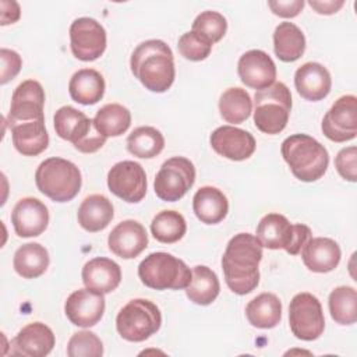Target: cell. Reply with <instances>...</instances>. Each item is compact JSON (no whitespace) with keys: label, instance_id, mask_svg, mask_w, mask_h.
<instances>
[{"label":"cell","instance_id":"obj_1","mask_svg":"<svg viewBox=\"0 0 357 357\" xmlns=\"http://www.w3.org/2000/svg\"><path fill=\"white\" fill-rule=\"evenodd\" d=\"M261 259L262 244L257 236L238 233L230 238L222 257V269L233 293L244 296L258 286Z\"/></svg>","mask_w":357,"mask_h":357},{"label":"cell","instance_id":"obj_2","mask_svg":"<svg viewBox=\"0 0 357 357\" xmlns=\"http://www.w3.org/2000/svg\"><path fill=\"white\" fill-rule=\"evenodd\" d=\"M130 67L146 89L159 93L172 86L176 75L173 52L160 39L141 42L131 54Z\"/></svg>","mask_w":357,"mask_h":357},{"label":"cell","instance_id":"obj_3","mask_svg":"<svg viewBox=\"0 0 357 357\" xmlns=\"http://www.w3.org/2000/svg\"><path fill=\"white\" fill-rule=\"evenodd\" d=\"M282 156L296 178L311 183L321 178L329 163L326 148L307 134H293L282 142Z\"/></svg>","mask_w":357,"mask_h":357},{"label":"cell","instance_id":"obj_4","mask_svg":"<svg viewBox=\"0 0 357 357\" xmlns=\"http://www.w3.org/2000/svg\"><path fill=\"white\" fill-rule=\"evenodd\" d=\"M38 190L56 202L71 201L81 188L79 169L63 158L45 159L35 172Z\"/></svg>","mask_w":357,"mask_h":357},{"label":"cell","instance_id":"obj_5","mask_svg":"<svg viewBox=\"0 0 357 357\" xmlns=\"http://www.w3.org/2000/svg\"><path fill=\"white\" fill-rule=\"evenodd\" d=\"M141 282L155 290H178L185 289L192 272L184 261L169 252H152L145 257L138 266Z\"/></svg>","mask_w":357,"mask_h":357},{"label":"cell","instance_id":"obj_6","mask_svg":"<svg viewBox=\"0 0 357 357\" xmlns=\"http://www.w3.org/2000/svg\"><path fill=\"white\" fill-rule=\"evenodd\" d=\"M291 110V93L283 82L257 91L254 96V124L269 135L282 132L289 121Z\"/></svg>","mask_w":357,"mask_h":357},{"label":"cell","instance_id":"obj_7","mask_svg":"<svg viewBox=\"0 0 357 357\" xmlns=\"http://www.w3.org/2000/svg\"><path fill=\"white\" fill-rule=\"evenodd\" d=\"M257 237L262 247L284 250L290 255H297L312 236L308 226L303 223L293 225L280 213H268L257 226Z\"/></svg>","mask_w":357,"mask_h":357},{"label":"cell","instance_id":"obj_8","mask_svg":"<svg viewBox=\"0 0 357 357\" xmlns=\"http://www.w3.org/2000/svg\"><path fill=\"white\" fill-rule=\"evenodd\" d=\"M53 121L56 134L82 153H93L106 142V137L96 130L93 120L73 106H61L54 113Z\"/></svg>","mask_w":357,"mask_h":357},{"label":"cell","instance_id":"obj_9","mask_svg":"<svg viewBox=\"0 0 357 357\" xmlns=\"http://www.w3.org/2000/svg\"><path fill=\"white\" fill-rule=\"evenodd\" d=\"M162 314L158 305L146 298L130 300L117 314L116 329L128 342H144L159 331Z\"/></svg>","mask_w":357,"mask_h":357},{"label":"cell","instance_id":"obj_10","mask_svg":"<svg viewBox=\"0 0 357 357\" xmlns=\"http://www.w3.org/2000/svg\"><path fill=\"white\" fill-rule=\"evenodd\" d=\"M195 181V167L184 156H173L163 162L155 176L153 188L158 198L174 202L183 198Z\"/></svg>","mask_w":357,"mask_h":357},{"label":"cell","instance_id":"obj_11","mask_svg":"<svg viewBox=\"0 0 357 357\" xmlns=\"http://www.w3.org/2000/svg\"><path fill=\"white\" fill-rule=\"evenodd\" d=\"M289 325L291 333L305 342L318 339L325 329V318L319 300L311 293L296 294L289 305Z\"/></svg>","mask_w":357,"mask_h":357},{"label":"cell","instance_id":"obj_12","mask_svg":"<svg viewBox=\"0 0 357 357\" xmlns=\"http://www.w3.org/2000/svg\"><path fill=\"white\" fill-rule=\"evenodd\" d=\"M70 47L73 54L82 61L99 59L106 49V31L93 18L79 17L70 26Z\"/></svg>","mask_w":357,"mask_h":357},{"label":"cell","instance_id":"obj_13","mask_svg":"<svg viewBox=\"0 0 357 357\" xmlns=\"http://www.w3.org/2000/svg\"><path fill=\"white\" fill-rule=\"evenodd\" d=\"M146 185L145 170L134 160L119 162L107 173L109 190L130 204H137L145 197Z\"/></svg>","mask_w":357,"mask_h":357},{"label":"cell","instance_id":"obj_14","mask_svg":"<svg viewBox=\"0 0 357 357\" xmlns=\"http://www.w3.org/2000/svg\"><path fill=\"white\" fill-rule=\"evenodd\" d=\"M357 99L354 95L340 96L322 119V132L333 142H346L357 135Z\"/></svg>","mask_w":357,"mask_h":357},{"label":"cell","instance_id":"obj_15","mask_svg":"<svg viewBox=\"0 0 357 357\" xmlns=\"http://www.w3.org/2000/svg\"><path fill=\"white\" fill-rule=\"evenodd\" d=\"M64 312L75 326L89 328L96 325L105 312V297L89 289L73 291L64 304Z\"/></svg>","mask_w":357,"mask_h":357},{"label":"cell","instance_id":"obj_16","mask_svg":"<svg viewBox=\"0 0 357 357\" xmlns=\"http://www.w3.org/2000/svg\"><path fill=\"white\" fill-rule=\"evenodd\" d=\"M209 142L216 153L236 162L248 159L257 145L252 134L233 126L218 127L211 134Z\"/></svg>","mask_w":357,"mask_h":357},{"label":"cell","instance_id":"obj_17","mask_svg":"<svg viewBox=\"0 0 357 357\" xmlns=\"http://www.w3.org/2000/svg\"><path fill=\"white\" fill-rule=\"evenodd\" d=\"M241 82L252 89L262 91L271 86L276 78V66L271 56L259 49L245 52L237 64Z\"/></svg>","mask_w":357,"mask_h":357},{"label":"cell","instance_id":"obj_18","mask_svg":"<svg viewBox=\"0 0 357 357\" xmlns=\"http://www.w3.org/2000/svg\"><path fill=\"white\" fill-rule=\"evenodd\" d=\"M45 91L35 79L22 81L13 92L7 123L43 117Z\"/></svg>","mask_w":357,"mask_h":357},{"label":"cell","instance_id":"obj_19","mask_svg":"<svg viewBox=\"0 0 357 357\" xmlns=\"http://www.w3.org/2000/svg\"><path fill=\"white\" fill-rule=\"evenodd\" d=\"M11 223L17 236L36 237L49 225V211L38 198L25 197L15 204L11 212Z\"/></svg>","mask_w":357,"mask_h":357},{"label":"cell","instance_id":"obj_20","mask_svg":"<svg viewBox=\"0 0 357 357\" xmlns=\"http://www.w3.org/2000/svg\"><path fill=\"white\" fill-rule=\"evenodd\" d=\"M107 245L114 255L123 259H131L146 248L148 234L139 222L127 219L113 227L107 237Z\"/></svg>","mask_w":357,"mask_h":357},{"label":"cell","instance_id":"obj_21","mask_svg":"<svg viewBox=\"0 0 357 357\" xmlns=\"http://www.w3.org/2000/svg\"><path fill=\"white\" fill-rule=\"evenodd\" d=\"M11 354L26 357H45L54 347L53 331L42 324L32 322L24 326L11 340Z\"/></svg>","mask_w":357,"mask_h":357},{"label":"cell","instance_id":"obj_22","mask_svg":"<svg viewBox=\"0 0 357 357\" xmlns=\"http://www.w3.org/2000/svg\"><path fill=\"white\" fill-rule=\"evenodd\" d=\"M11 131L14 148L24 156H36L49 145V134L45 127V117L7 123Z\"/></svg>","mask_w":357,"mask_h":357},{"label":"cell","instance_id":"obj_23","mask_svg":"<svg viewBox=\"0 0 357 357\" xmlns=\"http://www.w3.org/2000/svg\"><path fill=\"white\" fill-rule=\"evenodd\" d=\"M294 85L301 98L318 102L326 98L331 92L332 78L326 67L315 61H308L297 68L294 74Z\"/></svg>","mask_w":357,"mask_h":357},{"label":"cell","instance_id":"obj_24","mask_svg":"<svg viewBox=\"0 0 357 357\" xmlns=\"http://www.w3.org/2000/svg\"><path fill=\"white\" fill-rule=\"evenodd\" d=\"M82 282L92 291L112 293L121 282L120 265L105 257L92 258L82 268Z\"/></svg>","mask_w":357,"mask_h":357},{"label":"cell","instance_id":"obj_25","mask_svg":"<svg viewBox=\"0 0 357 357\" xmlns=\"http://www.w3.org/2000/svg\"><path fill=\"white\" fill-rule=\"evenodd\" d=\"M339 244L328 237H311L301 250L304 265L317 273L333 271L340 262Z\"/></svg>","mask_w":357,"mask_h":357},{"label":"cell","instance_id":"obj_26","mask_svg":"<svg viewBox=\"0 0 357 357\" xmlns=\"http://www.w3.org/2000/svg\"><path fill=\"white\" fill-rule=\"evenodd\" d=\"M114 216L113 204L102 194L88 195L79 205L77 219L79 226L91 233L100 231L109 226Z\"/></svg>","mask_w":357,"mask_h":357},{"label":"cell","instance_id":"obj_27","mask_svg":"<svg viewBox=\"0 0 357 357\" xmlns=\"http://www.w3.org/2000/svg\"><path fill=\"white\" fill-rule=\"evenodd\" d=\"M192 209L195 216L205 225H216L222 222L229 212L226 195L216 187H201L192 198Z\"/></svg>","mask_w":357,"mask_h":357},{"label":"cell","instance_id":"obj_28","mask_svg":"<svg viewBox=\"0 0 357 357\" xmlns=\"http://www.w3.org/2000/svg\"><path fill=\"white\" fill-rule=\"evenodd\" d=\"M105 79L93 68H81L73 74L68 92L74 102L81 105H95L105 95Z\"/></svg>","mask_w":357,"mask_h":357},{"label":"cell","instance_id":"obj_29","mask_svg":"<svg viewBox=\"0 0 357 357\" xmlns=\"http://www.w3.org/2000/svg\"><path fill=\"white\" fill-rule=\"evenodd\" d=\"M273 49L279 60L291 63L298 60L305 50V36L293 22H280L273 32Z\"/></svg>","mask_w":357,"mask_h":357},{"label":"cell","instance_id":"obj_30","mask_svg":"<svg viewBox=\"0 0 357 357\" xmlns=\"http://www.w3.org/2000/svg\"><path fill=\"white\" fill-rule=\"evenodd\" d=\"M245 315L255 328H275L282 319V303L273 293H261L247 304Z\"/></svg>","mask_w":357,"mask_h":357},{"label":"cell","instance_id":"obj_31","mask_svg":"<svg viewBox=\"0 0 357 357\" xmlns=\"http://www.w3.org/2000/svg\"><path fill=\"white\" fill-rule=\"evenodd\" d=\"M49 261V252L43 245L39 243H26L15 251L13 265L20 276L35 279L46 272Z\"/></svg>","mask_w":357,"mask_h":357},{"label":"cell","instance_id":"obj_32","mask_svg":"<svg viewBox=\"0 0 357 357\" xmlns=\"http://www.w3.org/2000/svg\"><path fill=\"white\" fill-rule=\"evenodd\" d=\"M191 272V282L185 287L187 297L198 305L212 304L220 291V283L216 273L205 265H197Z\"/></svg>","mask_w":357,"mask_h":357},{"label":"cell","instance_id":"obj_33","mask_svg":"<svg viewBox=\"0 0 357 357\" xmlns=\"http://www.w3.org/2000/svg\"><path fill=\"white\" fill-rule=\"evenodd\" d=\"M93 124L106 138L119 137L128 130L131 124V113L120 103H107L96 112Z\"/></svg>","mask_w":357,"mask_h":357},{"label":"cell","instance_id":"obj_34","mask_svg":"<svg viewBox=\"0 0 357 357\" xmlns=\"http://www.w3.org/2000/svg\"><path fill=\"white\" fill-rule=\"evenodd\" d=\"M219 112L225 121L240 124L245 121L252 112V100L250 93L238 86L227 88L219 99Z\"/></svg>","mask_w":357,"mask_h":357},{"label":"cell","instance_id":"obj_35","mask_svg":"<svg viewBox=\"0 0 357 357\" xmlns=\"http://www.w3.org/2000/svg\"><path fill=\"white\" fill-rule=\"evenodd\" d=\"M165 148V138L159 130L151 126L137 127L127 138V149L131 155L142 159L158 156Z\"/></svg>","mask_w":357,"mask_h":357},{"label":"cell","instance_id":"obj_36","mask_svg":"<svg viewBox=\"0 0 357 357\" xmlns=\"http://www.w3.org/2000/svg\"><path fill=\"white\" fill-rule=\"evenodd\" d=\"M329 312L339 325H351L357 321V291L350 286H339L329 294Z\"/></svg>","mask_w":357,"mask_h":357},{"label":"cell","instance_id":"obj_37","mask_svg":"<svg viewBox=\"0 0 357 357\" xmlns=\"http://www.w3.org/2000/svg\"><path fill=\"white\" fill-rule=\"evenodd\" d=\"M185 230V219L176 211H162L152 219L151 223L152 236L165 244H172L181 240Z\"/></svg>","mask_w":357,"mask_h":357},{"label":"cell","instance_id":"obj_38","mask_svg":"<svg viewBox=\"0 0 357 357\" xmlns=\"http://www.w3.org/2000/svg\"><path fill=\"white\" fill-rule=\"evenodd\" d=\"M191 31L197 32L213 45L225 36L227 31V21L220 13L206 10L195 17Z\"/></svg>","mask_w":357,"mask_h":357},{"label":"cell","instance_id":"obj_39","mask_svg":"<svg viewBox=\"0 0 357 357\" xmlns=\"http://www.w3.org/2000/svg\"><path fill=\"white\" fill-rule=\"evenodd\" d=\"M70 357H100L103 354L102 340L89 331L74 333L67 344Z\"/></svg>","mask_w":357,"mask_h":357},{"label":"cell","instance_id":"obj_40","mask_svg":"<svg viewBox=\"0 0 357 357\" xmlns=\"http://www.w3.org/2000/svg\"><path fill=\"white\" fill-rule=\"evenodd\" d=\"M180 54L191 61L205 60L212 50V43L194 31L183 33L177 43Z\"/></svg>","mask_w":357,"mask_h":357},{"label":"cell","instance_id":"obj_41","mask_svg":"<svg viewBox=\"0 0 357 357\" xmlns=\"http://www.w3.org/2000/svg\"><path fill=\"white\" fill-rule=\"evenodd\" d=\"M335 166L337 173L347 181L354 183L357 180V149L356 146H347L337 152L335 158Z\"/></svg>","mask_w":357,"mask_h":357},{"label":"cell","instance_id":"obj_42","mask_svg":"<svg viewBox=\"0 0 357 357\" xmlns=\"http://www.w3.org/2000/svg\"><path fill=\"white\" fill-rule=\"evenodd\" d=\"M0 59H1V75H0V84L4 85L20 73L22 60L21 56L10 49L3 47L0 50Z\"/></svg>","mask_w":357,"mask_h":357},{"label":"cell","instance_id":"obj_43","mask_svg":"<svg viewBox=\"0 0 357 357\" xmlns=\"http://www.w3.org/2000/svg\"><path fill=\"white\" fill-rule=\"evenodd\" d=\"M269 8L272 10L273 14L283 17V18H293L300 14V11L304 7L303 0H269L268 1Z\"/></svg>","mask_w":357,"mask_h":357},{"label":"cell","instance_id":"obj_44","mask_svg":"<svg viewBox=\"0 0 357 357\" xmlns=\"http://www.w3.org/2000/svg\"><path fill=\"white\" fill-rule=\"evenodd\" d=\"M0 7H1V22H0L1 25H8L18 21L21 11L17 1L1 0Z\"/></svg>","mask_w":357,"mask_h":357},{"label":"cell","instance_id":"obj_45","mask_svg":"<svg viewBox=\"0 0 357 357\" xmlns=\"http://www.w3.org/2000/svg\"><path fill=\"white\" fill-rule=\"evenodd\" d=\"M308 4L318 13V14H325V15H331L337 13L344 1L343 0H310Z\"/></svg>","mask_w":357,"mask_h":357}]
</instances>
